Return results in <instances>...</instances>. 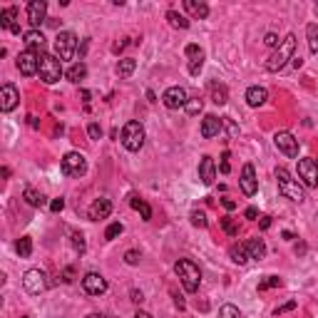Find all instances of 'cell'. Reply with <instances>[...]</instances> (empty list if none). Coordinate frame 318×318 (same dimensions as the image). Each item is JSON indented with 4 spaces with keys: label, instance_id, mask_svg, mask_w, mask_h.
<instances>
[{
    "label": "cell",
    "instance_id": "6da1fadb",
    "mask_svg": "<svg viewBox=\"0 0 318 318\" xmlns=\"http://www.w3.org/2000/svg\"><path fill=\"white\" fill-rule=\"evenodd\" d=\"M293 58H296V35L291 32V35H286V37L281 40V45L276 48V53L266 60V70H268V72H279V70H284L289 62H293Z\"/></svg>",
    "mask_w": 318,
    "mask_h": 318
},
{
    "label": "cell",
    "instance_id": "7a4b0ae2",
    "mask_svg": "<svg viewBox=\"0 0 318 318\" xmlns=\"http://www.w3.org/2000/svg\"><path fill=\"white\" fill-rule=\"evenodd\" d=\"M174 271H176V276H179L184 291H189V293H197V291H199L202 271H199V266H197L192 259H179L174 263Z\"/></svg>",
    "mask_w": 318,
    "mask_h": 318
},
{
    "label": "cell",
    "instance_id": "3957f363",
    "mask_svg": "<svg viewBox=\"0 0 318 318\" xmlns=\"http://www.w3.org/2000/svg\"><path fill=\"white\" fill-rule=\"evenodd\" d=\"M37 75H40V80H42L45 85H55V82H60V77H62V62H60L55 55L42 53V55H40V65H37Z\"/></svg>",
    "mask_w": 318,
    "mask_h": 318
},
{
    "label": "cell",
    "instance_id": "277c9868",
    "mask_svg": "<svg viewBox=\"0 0 318 318\" xmlns=\"http://www.w3.org/2000/svg\"><path fill=\"white\" fill-rule=\"evenodd\" d=\"M276 181H279V192L286 197V199H291V202H303L306 197H303V189H301V184L296 181V179H291V174L286 167H279L276 169Z\"/></svg>",
    "mask_w": 318,
    "mask_h": 318
},
{
    "label": "cell",
    "instance_id": "5b68a950",
    "mask_svg": "<svg viewBox=\"0 0 318 318\" xmlns=\"http://www.w3.org/2000/svg\"><path fill=\"white\" fill-rule=\"evenodd\" d=\"M122 147L127 152H140L145 147V127L140 122L132 119V122H127L122 127Z\"/></svg>",
    "mask_w": 318,
    "mask_h": 318
},
{
    "label": "cell",
    "instance_id": "8992f818",
    "mask_svg": "<svg viewBox=\"0 0 318 318\" xmlns=\"http://www.w3.org/2000/svg\"><path fill=\"white\" fill-rule=\"evenodd\" d=\"M77 53V35L70 32V30H62L55 37V58L62 62V60H72Z\"/></svg>",
    "mask_w": 318,
    "mask_h": 318
},
{
    "label": "cell",
    "instance_id": "52a82bcc",
    "mask_svg": "<svg viewBox=\"0 0 318 318\" xmlns=\"http://www.w3.org/2000/svg\"><path fill=\"white\" fill-rule=\"evenodd\" d=\"M60 167H62V174H67V176H82L87 172V159L80 152H67L62 157Z\"/></svg>",
    "mask_w": 318,
    "mask_h": 318
},
{
    "label": "cell",
    "instance_id": "ba28073f",
    "mask_svg": "<svg viewBox=\"0 0 318 318\" xmlns=\"http://www.w3.org/2000/svg\"><path fill=\"white\" fill-rule=\"evenodd\" d=\"M23 286H25V291H28L30 296H40L42 291L48 289V276H45V271H40V268H30V271H25Z\"/></svg>",
    "mask_w": 318,
    "mask_h": 318
},
{
    "label": "cell",
    "instance_id": "9c48e42d",
    "mask_svg": "<svg viewBox=\"0 0 318 318\" xmlns=\"http://www.w3.org/2000/svg\"><path fill=\"white\" fill-rule=\"evenodd\" d=\"M162 102H164V107H167V110H179V107H187L189 95H187V89H184V87L174 85V87H167V89H164Z\"/></svg>",
    "mask_w": 318,
    "mask_h": 318
},
{
    "label": "cell",
    "instance_id": "30bf717a",
    "mask_svg": "<svg viewBox=\"0 0 318 318\" xmlns=\"http://www.w3.org/2000/svg\"><path fill=\"white\" fill-rule=\"evenodd\" d=\"M298 179H301L303 187H308V189L318 187V164H316V159L306 157V159L298 162Z\"/></svg>",
    "mask_w": 318,
    "mask_h": 318
},
{
    "label": "cell",
    "instance_id": "8fae6325",
    "mask_svg": "<svg viewBox=\"0 0 318 318\" xmlns=\"http://www.w3.org/2000/svg\"><path fill=\"white\" fill-rule=\"evenodd\" d=\"M274 145H276V149L281 152V154H286V157H298V140L291 134V132H276L274 134Z\"/></svg>",
    "mask_w": 318,
    "mask_h": 318
},
{
    "label": "cell",
    "instance_id": "7c38bea8",
    "mask_svg": "<svg viewBox=\"0 0 318 318\" xmlns=\"http://www.w3.org/2000/svg\"><path fill=\"white\" fill-rule=\"evenodd\" d=\"M82 289L89 296H102L107 291V279L102 274H97V271H89V274L82 276Z\"/></svg>",
    "mask_w": 318,
    "mask_h": 318
},
{
    "label": "cell",
    "instance_id": "4fadbf2b",
    "mask_svg": "<svg viewBox=\"0 0 318 318\" xmlns=\"http://www.w3.org/2000/svg\"><path fill=\"white\" fill-rule=\"evenodd\" d=\"M239 187H241V192H244L246 197H254V194L259 192V179H256V169H254V164H244V169H241V179H239Z\"/></svg>",
    "mask_w": 318,
    "mask_h": 318
},
{
    "label": "cell",
    "instance_id": "5bb4252c",
    "mask_svg": "<svg viewBox=\"0 0 318 318\" xmlns=\"http://www.w3.org/2000/svg\"><path fill=\"white\" fill-rule=\"evenodd\" d=\"M28 20L32 30H37L48 20V3L45 0H30L28 3Z\"/></svg>",
    "mask_w": 318,
    "mask_h": 318
},
{
    "label": "cell",
    "instance_id": "9a60e30c",
    "mask_svg": "<svg viewBox=\"0 0 318 318\" xmlns=\"http://www.w3.org/2000/svg\"><path fill=\"white\" fill-rule=\"evenodd\" d=\"M18 102H20L18 87L5 82V85L0 87V110H3V112H13V110L18 107Z\"/></svg>",
    "mask_w": 318,
    "mask_h": 318
},
{
    "label": "cell",
    "instance_id": "2e32d148",
    "mask_svg": "<svg viewBox=\"0 0 318 318\" xmlns=\"http://www.w3.org/2000/svg\"><path fill=\"white\" fill-rule=\"evenodd\" d=\"M37 65H40V55L32 53V50H23L18 55V70L25 75V77H32L37 72Z\"/></svg>",
    "mask_w": 318,
    "mask_h": 318
},
{
    "label": "cell",
    "instance_id": "e0dca14e",
    "mask_svg": "<svg viewBox=\"0 0 318 318\" xmlns=\"http://www.w3.org/2000/svg\"><path fill=\"white\" fill-rule=\"evenodd\" d=\"M221 127H224V119H221V117H216V115H206V117L202 119V137H204V140L219 137Z\"/></svg>",
    "mask_w": 318,
    "mask_h": 318
},
{
    "label": "cell",
    "instance_id": "ac0fdd59",
    "mask_svg": "<svg viewBox=\"0 0 318 318\" xmlns=\"http://www.w3.org/2000/svg\"><path fill=\"white\" fill-rule=\"evenodd\" d=\"M199 179H202L204 187H211L214 179H216V164H214V159L209 154H204L202 162H199Z\"/></svg>",
    "mask_w": 318,
    "mask_h": 318
},
{
    "label": "cell",
    "instance_id": "d6986e66",
    "mask_svg": "<svg viewBox=\"0 0 318 318\" xmlns=\"http://www.w3.org/2000/svg\"><path fill=\"white\" fill-rule=\"evenodd\" d=\"M87 214H89V219H92V221L107 219V216L112 214V202H110V199H95Z\"/></svg>",
    "mask_w": 318,
    "mask_h": 318
},
{
    "label": "cell",
    "instance_id": "ffe728a7",
    "mask_svg": "<svg viewBox=\"0 0 318 318\" xmlns=\"http://www.w3.org/2000/svg\"><path fill=\"white\" fill-rule=\"evenodd\" d=\"M15 20H18V8H5V10H0V28L10 30L13 35H20V25H18Z\"/></svg>",
    "mask_w": 318,
    "mask_h": 318
},
{
    "label": "cell",
    "instance_id": "44dd1931",
    "mask_svg": "<svg viewBox=\"0 0 318 318\" xmlns=\"http://www.w3.org/2000/svg\"><path fill=\"white\" fill-rule=\"evenodd\" d=\"M23 40H25V48L32 50V53H37V50L42 53L45 45H48V42H45V35H42L40 30H28V32H23Z\"/></svg>",
    "mask_w": 318,
    "mask_h": 318
},
{
    "label": "cell",
    "instance_id": "7402d4cb",
    "mask_svg": "<svg viewBox=\"0 0 318 318\" xmlns=\"http://www.w3.org/2000/svg\"><path fill=\"white\" fill-rule=\"evenodd\" d=\"M266 100H268V89H266V87L254 85L246 89V105H249V107H261Z\"/></svg>",
    "mask_w": 318,
    "mask_h": 318
},
{
    "label": "cell",
    "instance_id": "603a6c76",
    "mask_svg": "<svg viewBox=\"0 0 318 318\" xmlns=\"http://www.w3.org/2000/svg\"><path fill=\"white\" fill-rule=\"evenodd\" d=\"M184 8H187V13H189L192 18H197V20L209 18V5L202 3V0H184Z\"/></svg>",
    "mask_w": 318,
    "mask_h": 318
},
{
    "label": "cell",
    "instance_id": "cb8c5ba5",
    "mask_svg": "<svg viewBox=\"0 0 318 318\" xmlns=\"http://www.w3.org/2000/svg\"><path fill=\"white\" fill-rule=\"evenodd\" d=\"M244 246H246V251H249L251 259H256V261L266 259V244H263V239H259V236H256V239H249Z\"/></svg>",
    "mask_w": 318,
    "mask_h": 318
},
{
    "label": "cell",
    "instance_id": "d4e9b609",
    "mask_svg": "<svg viewBox=\"0 0 318 318\" xmlns=\"http://www.w3.org/2000/svg\"><path fill=\"white\" fill-rule=\"evenodd\" d=\"M209 92H211V102H214V105H226V102H229V89H226V85L211 82V85H209Z\"/></svg>",
    "mask_w": 318,
    "mask_h": 318
},
{
    "label": "cell",
    "instance_id": "484cf974",
    "mask_svg": "<svg viewBox=\"0 0 318 318\" xmlns=\"http://www.w3.org/2000/svg\"><path fill=\"white\" fill-rule=\"evenodd\" d=\"M137 70V60L134 58H122L117 62V75L122 77V80H127V77H132V72Z\"/></svg>",
    "mask_w": 318,
    "mask_h": 318
},
{
    "label": "cell",
    "instance_id": "4316f807",
    "mask_svg": "<svg viewBox=\"0 0 318 318\" xmlns=\"http://www.w3.org/2000/svg\"><path fill=\"white\" fill-rule=\"evenodd\" d=\"M85 77H87V65H85V62H75V65L67 70V80H70V82H75V85H80Z\"/></svg>",
    "mask_w": 318,
    "mask_h": 318
},
{
    "label": "cell",
    "instance_id": "83f0119b",
    "mask_svg": "<svg viewBox=\"0 0 318 318\" xmlns=\"http://www.w3.org/2000/svg\"><path fill=\"white\" fill-rule=\"evenodd\" d=\"M229 256H232V261H234V263H239V266H244L246 261L251 259L244 244H232V249H229Z\"/></svg>",
    "mask_w": 318,
    "mask_h": 318
},
{
    "label": "cell",
    "instance_id": "f1b7e54d",
    "mask_svg": "<svg viewBox=\"0 0 318 318\" xmlns=\"http://www.w3.org/2000/svg\"><path fill=\"white\" fill-rule=\"evenodd\" d=\"M23 199L30 204V206H35V209H40V206H45V197L40 194V192H35L32 187H28L25 192H23Z\"/></svg>",
    "mask_w": 318,
    "mask_h": 318
},
{
    "label": "cell",
    "instance_id": "f546056e",
    "mask_svg": "<svg viewBox=\"0 0 318 318\" xmlns=\"http://www.w3.org/2000/svg\"><path fill=\"white\" fill-rule=\"evenodd\" d=\"M306 37H308V50L318 53V23H308L306 25Z\"/></svg>",
    "mask_w": 318,
    "mask_h": 318
},
{
    "label": "cell",
    "instance_id": "4dcf8cb0",
    "mask_svg": "<svg viewBox=\"0 0 318 318\" xmlns=\"http://www.w3.org/2000/svg\"><path fill=\"white\" fill-rule=\"evenodd\" d=\"M129 204H132V209H137V211L142 214V219H145V221H149V219H152V206H149L147 202H142L140 197H132V199H129Z\"/></svg>",
    "mask_w": 318,
    "mask_h": 318
},
{
    "label": "cell",
    "instance_id": "1f68e13d",
    "mask_svg": "<svg viewBox=\"0 0 318 318\" xmlns=\"http://www.w3.org/2000/svg\"><path fill=\"white\" fill-rule=\"evenodd\" d=\"M167 20H169V25H172V28H179V30L189 28V20H187L184 15H179L176 10H167Z\"/></svg>",
    "mask_w": 318,
    "mask_h": 318
},
{
    "label": "cell",
    "instance_id": "d6a6232c",
    "mask_svg": "<svg viewBox=\"0 0 318 318\" xmlns=\"http://www.w3.org/2000/svg\"><path fill=\"white\" fill-rule=\"evenodd\" d=\"M15 251L23 256V259H28L30 254H32V239L30 236H23V239H18V244H15Z\"/></svg>",
    "mask_w": 318,
    "mask_h": 318
},
{
    "label": "cell",
    "instance_id": "836d02e7",
    "mask_svg": "<svg viewBox=\"0 0 318 318\" xmlns=\"http://www.w3.org/2000/svg\"><path fill=\"white\" fill-rule=\"evenodd\" d=\"M184 110H187V115H189V117L199 115V112L204 110V100H202V97H192V100L187 102V107H184Z\"/></svg>",
    "mask_w": 318,
    "mask_h": 318
},
{
    "label": "cell",
    "instance_id": "e575fe53",
    "mask_svg": "<svg viewBox=\"0 0 318 318\" xmlns=\"http://www.w3.org/2000/svg\"><path fill=\"white\" fill-rule=\"evenodd\" d=\"M219 318H244V316H241V311H239L236 306L226 303V306H221V308H219Z\"/></svg>",
    "mask_w": 318,
    "mask_h": 318
},
{
    "label": "cell",
    "instance_id": "d590c367",
    "mask_svg": "<svg viewBox=\"0 0 318 318\" xmlns=\"http://www.w3.org/2000/svg\"><path fill=\"white\" fill-rule=\"evenodd\" d=\"M221 229L229 234V236H239V224L234 221L232 216H224V219H221Z\"/></svg>",
    "mask_w": 318,
    "mask_h": 318
},
{
    "label": "cell",
    "instance_id": "8d00e7d4",
    "mask_svg": "<svg viewBox=\"0 0 318 318\" xmlns=\"http://www.w3.org/2000/svg\"><path fill=\"white\" fill-rule=\"evenodd\" d=\"M189 219H192V224H194V226H199V229H206V226H209L206 214L199 211V209H197V211H192V214H189Z\"/></svg>",
    "mask_w": 318,
    "mask_h": 318
},
{
    "label": "cell",
    "instance_id": "74e56055",
    "mask_svg": "<svg viewBox=\"0 0 318 318\" xmlns=\"http://www.w3.org/2000/svg\"><path fill=\"white\" fill-rule=\"evenodd\" d=\"M122 232H124V226H122L119 221H112V224L105 229V239H107V241H112V239H117Z\"/></svg>",
    "mask_w": 318,
    "mask_h": 318
},
{
    "label": "cell",
    "instance_id": "f35d334b",
    "mask_svg": "<svg viewBox=\"0 0 318 318\" xmlns=\"http://www.w3.org/2000/svg\"><path fill=\"white\" fill-rule=\"evenodd\" d=\"M184 55L189 60H197V58H204V50L199 48V45H194V42H189L187 48H184Z\"/></svg>",
    "mask_w": 318,
    "mask_h": 318
},
{
    "label": "cell",
    "instance_id": "ab89813d",
    "mask_svg": "<svg viewBox=\"0 0 318 318\" xmlns=\"http://www.w3.org/2000/svg\"><path fill=\"white\" fill-rule=\"evenodd\" d=\"M276 286H281V279L279 276H266L259 284V291H268V289H276Z\"/></svg>",
    "mask_w": 318,
    "mask_h": 318
},
{
    "label": "cell",
    "instance_id": "60d3db41",
    "mask_svg": "<svg viewBox=\"0 0 318 318\" xmlns=\"http://www.w3.org/2000/svg\"><path fill=\"white\" fill-rule=\"evenodd\" d=\"M72 249L77 251V254H85V236L82 234H72Z\"/></svg>",
    "mask_w": 318,
    "mask_h": 318
},
{
    "label": "cell",
    "instance_id": "b9f144b4",
    "mask_svg": "<svg viewBox=\"0 0 318 318\" xmlns=\"http://www.w3.org/2000/svg\"><path fill=\"white\" fill-rule=\"evenodd\" d=\"M221 119H224V127H226L229 137H232V140H236V137H239V127L234 124V119H232V117H221Z\"/></svg>",
    "mask_w": 318,
    "mask_h": 318
},
{
    "label": "cell",
    "instance_id": "7bdbcfd3",
    "mask_svg": "<svg viewBox=\"0 0 318 318\" xmlns=\"http://www.w3.org/2000/svg\"><path fill=\"white\" fill-rule=\"evenodd\" d=\"M296 306H298V301H296V298H291V301H286L284 306H279V308H276L274 313H276V316H284V313H289V311H293Z\"/></svg>",
    "mask_w": 318,
    "mask_h": 318
},
{
    "label": "cell",
    "instance_id": "ee69618b",
    "mask_svg": "<svg viewBox=\"0 0 318 318\" xmlns=\"http://www.w3.org/2000/svg\"><path fill=\"white\" fill-rule=\"evenodd\" d=\"M202 67H204V58H197V60H189V75H199L202 72Z\"/></svg>",
    "mask_w": 318,
    "mask_h": 318
},
{
    "label": "cell",
    "instance_id": "f6af8a7d",
    "mask_svg": "<svg viewBox=\"0 0 318 318\" xmlns=\"http://www.w3.org/2000/svg\"><path fill=\"white\" fill-rule=\"evenodd\" d=\"M263 45H268V48H279V45H281V40H279V35H276V32H266Z\"/></svg>",
    "mask_w": 318,
    "mask_h": 318
},
{
    "label": "cell",
    "instance_id": "bcb514c9",
    "mask_svg": "<svg viewBox=\"0 0 318 318\" xmlns=\"http://www.w3.org/2000/svg\"><path fill=\"white\" fill-rule=\"evenodd\" d=\"M87 134H89V140H100V137H102V127H100L97 122H92V124L87 127Z\"/></svg>",
    "mask_w": 318,
    "mask_h": 318
},
{
    "label": "cell",
    "instance_id": "7dc6e473",
    "mask_svg": "<svg viewBox=\"0 0 318 318\" xmlns=\"http://www.w3.org/2000/svg\"><path fill=\"white\" fill-rule=\"evenodd\" d=\"M140 259H142V256H140V251H134V249H129V251L124 254V261H127L129 266H137V263H140Z\"/></svg>",
    "mask_w": 318,
    "mask_h": 318
},
{
    "label": "cell",
    "instance_id": "c3c4849f",
    "mask_svg": "<svg viewBox=\"0 0 318 318\" xmlns=\"http://www.w3.org/2000/svg\"><path fill=\"white\" fill-rule=\"evenodd\" d=\"M219 169H221V174H229V169H232V167H229V152L221 154V164H219Z\"/></svg>",
    "mask_w": 318,
    "mask_h": 318
},
{
    "label": "cell",
    "instance_id": "681fc988",
    "mask_svg": "<svg viewBox=\"0 0 318 318\" xmlns=\"http://www.w3.org/2000/svg\"><path fill=\"white\" fill-rule=\"evenodd\" d=\"M62 209H65V199H62V197H60V199H53L50 211H55V214H58V211H62Z\"/></svg>",
    "mask_w": 318,
    "mask_h": 318
},
{
    "label": "cell",
    "instance_id": "f907efd6",
    "mask_svg": "<svg viewBox=\"0 0 318 318\" xmlns=\"http://www.w3.org/2000/svg\"><path fill=\"white\" fill-rule=\"evenodd\" d=\"M72 276H75V268L67 266V268L62 271V281H65V284H72Z\"/></svg>",
    "mask_w": 318,
    "mask_h": 318
},
{
    "label": "cell",
    "instance_id": "816d5d0a",
    "mask_svg": "<svg viewBox=\"0 0 318 318\" xmlns=\"http://www.w3.org/2000/svg\"><path fill=\"white\" fill-rule=\"evenodd\" d=\"M129 296H132V301H134V303H142V301H145V296H142V291H129Z\"/></svg>",
    "mask_w": 318,
    "mask_h": 318
},
{
    "label": "cell",
    "instance_id": "f5cc1de1",
    "mask_svg": "<svg viewBox=\"0 0 318 318\" xmlns=\"http://www.w3.org/2000/svg\"><path fill=\"white\" fill-rule=\"evenodd\" d=\"M244 216H246V219H256V216H259V209H254V206H249V209L244 211Z\"/></svg>",
    "mask_w": 318,
    "mask_h": 318
},
{
    "label": "cell",
    "instance_id": "db71d44e",
    "mask_svg": "<svg viewBox=\"0 0 318 318\" xmlns=\"http://www.w3.org/2000/svg\"><path fill=\"white\" fill-rule=\"evenodd\" d=\"M221 204H224V209H229V211L236 209V202H234V199H221Z\"/></svg>",
    "mask_w": 318,
    "mask_h": 318
},
{
    "label": "cell",
    "instance_id": "11a10c76",
    "mask_svg": "<svg viewBox=\"0 0 318 318\" xmlns=\"http://www.w3.org/2000/svg\"><path fill=\"white\" fill-rule=\"evenodd\" d=\"M259 226H261V229H268V226H271V216H261Z\"/></svg>",
    "mask_w": 318,
    "mask_h": 318
},
{
    "label": "cell",
    "instance_id": "9f6ffc18",
    "mask_svg": "<svg viewBox=\"0 0 318 318\" xmlns=\"http://www.w3.org/2000/svg\"><path fill=\"white\" fill-rule=\"evenodd\" d=\"M124 48H127V40H122V42H115V48H112V50H115V53H119V50H124Z\"/></svg>",
    "mask_w": 318,
    "mask_h": 318
},
{
    "label": "cell",
    "instance_id": "6f0895ef",
    "mask_svg": "<svg viewBox=\"0 0 318 318\" xmlns=\"http://www.w3.org/2000/svg\"><path fill=\"white\" fill-rule=\"evenodd\" d=\"M174 303H176V308H184V298L176 296V293H174Z\"/></svg>",
    "mask_w": 318,
    "mask_h": 318
},
{
    "label": "cell",
    "instance_id": "680465c9",
    "mask_svg": "<svg viewBox=\"0 0 318 318\" xmlns=\"http://www.w3.org/2000/svg\"><path fill=\"white\" fill-rule=\"evenodd\" d=\"M296 254H306V244H296Z\"/></svg>",
    "mask_w": 318,
    "mask_h": 318
},
{
    "label": "cell",
    "instance_id": "91938a15",
    "mask_svg": "<svg viewBox=\"0 0 318 318\" xmlns=\"http://www.w3.org/2000/svg\"><path fill=\"white\" fill-rule=\"evenodd\" d=\"M134 318H152V316H149L147 311H137V313H134Z\"/></svg>",
    "mask_w": 318,
    "mask_h": 318
},
{
    "label": "cell",
    "instance_id": "94428289",
    "mask_svg": "<svg viewBox=\"0 0 318 318\" xmlns=\"http://www.w3.org/2000/svg\"><path fill=\"white\" fill-rule=\"evenodd\" d=\"M0 174H3V176L8 179V176H10V167H3V169H0Z\"/></svg>",
    "mask_w": 318,
    "mask_h": 318
},
{
    "label": "cell",
    "instance_id": "6125c7cd",
    "mask_svg": "<svg viewBox=\"0 0 318 318\" xmlns=\"http://www.w3.org/2000/svg\"><path fill=\"white\" fill-rule=\"evenodd\" d=\"M80 95H82V100H85V102H89V97H92V95H89V92H87V89H82V92H80Z\"/></svg>",
    "mask_w": 318,
    "mask_h": 318
},
{
    "label": "cell",
    "instance_id": "be15d7a7",
    "mask_svg": "<svg viewBox=\"0 0 318 318\" xmlns=\"http://www.w3.org/2000/svg\"><path fill=\"white\" fill-rule=\"evenodd\" d=\"M87 318H105V316H102V313H89Z\"/></svg>",
    "mask_w": 318,
    "mask_h": 318
},
{
    "label": "cell",
    "instance_id": "e7e4bbea",
    "mask_svg": "<svg viewBox=\"0 0 318 318\" xmlns=\"http://www.w3.org/2000/svg\"><path fill=\"white\" fill-rule=\"evenodd\" d=\"M316 164H318V162H316Z\"/></svg>",
    "mask_w": 318,
    "mask_h": 318
}]
</instances>
